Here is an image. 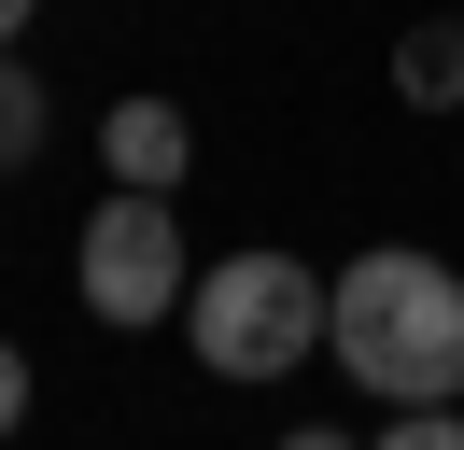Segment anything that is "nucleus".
I'll return each instance as SVG.
<instances>
[{
	"label": "nucleus",
	"instance_id": "7ed1b4c3",
	"mask_svg": "<svg viewBox=\"0 0 464 450\" xmlns=\"http://www.w3.org/2000/svg\"><path fill=\"white\" fill-rule=\"evenodd\" d=\"M71 296L99 309L113 338H155V324H183V296H198V253H183V197H99L85 211V240H71Z\"/></svg>",
	"mask_w": 464,
	"mask_h": 450
},
{
	"label": "nucleus",
	"instance_id": "f257e3e1",
	"mask_svg": "<svg viewBox=\"0 0 464 450\" xmlns=\"http://www.w3.org/2000/svg\"><path fill=\"white\" fill-rule=\"evenodd\" d=\"M324 366H352L380 408H464V268L422 240L324 268Z\"/></svg>",
	"mask_w": 464,
	"mask_h": 450
},
{
	"label": "nucleus",
	"instance_id": "1a4fd4ad",
	"mask_svg": "<svg viewBox=\"0 0 464 450\" xmlns=\"http://www.w3.org/2000/svg\"><path fill=\"white\" fill-rule=\"evenodd\" d=\"M282 450H366V436H338V422H295V436Z\"/></svg>",
	"mask_w": 464,
	"mask_h": 450
},
{
	"label": "nucleus",
	"instance_id": "0eeeda50",
	"mask_svg": "<svg viewBox=\"0 0 464 450\" xmlns=\"http://www.w3.org/2000/svg\"><path fill=\"white\" fill-rule=\"evenodd\" d=\"M366 450H464V408H394Z\"/></svg>",
	"mask_w": 464,
	"mask_h": 450
},
{
	"label": "nucleus",
	"instance_id": "6e6552de",
	"mask_svg": "<svg viewBox=\"0 0 464 450\" xmlns=\"http://www.w3.org/2000/svg\"><path fill=\"white\" fill-rule=\"evenodd\" d=\"M0 436H29V352L0 338Z\"/></svg>",
	"mask_w": 464,
	"mask_h": 450
},
{
	"label": "nucleus",
	"instance_id": "9d476101",
	"mask_svg": "<svg viewBox=\"0 0 464 450\" xmlns=\"http://www.w3.org/2000/svg\"><path fill=\"white\" fill-rule=\"evenodd\" d=\"M29 15H43V0H0V56H14V43H29Z\"/></svg>",
	"mask_w": 464,
	"mask_h": 450
},
{
	"label": "nucleus",
	"instance_id": "423d86ee",
	"mask_svg": "<svg viewBox=\"0 0 464 450\" xmlns=\"http://www.w3.org/2000/svg\"><path fill=\"white\" fill-rule=\"evenodd\" d=\"M43 127H57V112H43V71H29V43L0 56V169H29L43 155Z\"/></svg>",
	"mask_w": 464,
	"mask_h": 450
},
{
	"label": "nucleus",
	"instance_id": "f03ea898",
	"mask_svg": "<svg viewBox=\"0 0 464 450\" xmlns=\"http://www.w3.org/2000/svg\"><path fill=\"white\" fill-rule=\"evenodd\" d=\"M183 338H198L211 380H295V366L324 352V268L282 253V240H239L226 268H198Z\"/></svg>",
	"mask_w": 464,
	"mask_h": 450
},
{
	"label": "nucleus",
	"instance_id": "20e7f679",
	"mask_svg": "<svg viewBox=\"0 0 464 450\" xmlns=\"http://www.w3.org/2000/svg\"><path fill=\"white\" fill-rule=\"evenodd\" d=\"M99 169H113L127 197H183V169H198V127H183V99L127 84V99L99 112Z\"/></svg>",
	"mask_w": 464,
	"mask_h": 450
},
{
	"label": "nucleus",
	"instance_id": "39448f33",
	"mask_svg": "<svg viewBox=\"0 0 464 450\" xmlns=\"http://www.w3.org/2000/svg\"><path fill=\"white\" fill-rule=\"evenodd\" d=\"M394 99H408V112H450V99H464V15H422V28L394 43Z\"/></svg>",
	"mask_w": 464,
	"mask_h": 450
}]
</instances>
